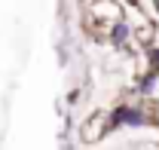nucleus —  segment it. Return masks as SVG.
Segmentation results:
<instances>
[{
  "mask_svg": "<svg viewBox=\"0 0 159 150\" xmlns=\"http://www.w3.org/2000/svg\"><path fill=\"white\" fill-rule=\"evenodd\" d=\"M122 21V3L119 0H92L86 9V31L95 40H107L110 28Z\"/></svg>",
  "mask_w": 159,
  "mask_h": 150,
  "instance_id": "f257e3e1",
  "label": "nucleus"
},
{
  "mask_svg": "<svg viewBox=\"0 0 159 150\" xmlns=\"http://www.w3.org/2000/svg\"><path fill=\"white\" fill-rule=\"evenodd\" d=\"M110 129V123H107V113H92L83 126H80V138L86 141V144H95L104 138V132Z\"/></svg>",
  "mask_w": 159,
  "mask_h": 150,
  "instance_id": "f03ea898",
  "label": "nucleus"
},
{
  "mask_svg": "<svg viewBox=\"0 0 159 150\" xmlns=\"http://www.w3.org/2000/svg\"><path fill=\"white\" fill-rule=\"evenodd\" d=\"M156 6H159V0H156Z\"/></svg>",
  "mask_w": 159,
  "mask_h": 150,
  "instance_id": "7ed1b4c3",
  "label": "nucleus"
}]
</instances>
